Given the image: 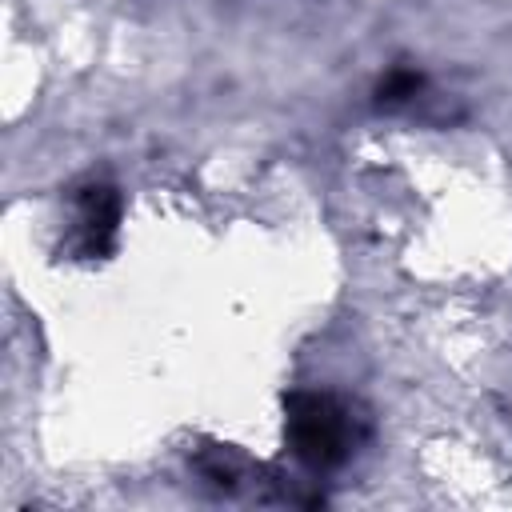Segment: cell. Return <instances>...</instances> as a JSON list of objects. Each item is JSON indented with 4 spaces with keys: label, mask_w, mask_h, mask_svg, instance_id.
I'll return each mask as SVG.
<instances>
[{
    "label": "cell",
    "mask_w": 512,
    "mask_h": 512,
    "mask_svg": "<svg viewBox=\"0 0 512 512\" xmlns=\"http://www.w3.org/2000/svg\"><path fill=\"white\" fill-rule=\"evenodd\" d=\"M284 412L288 448L308 472L340 468L368 432L364 416L332 392H292L284 400Z\"/></svg>",
    "instance_id": "6da1fadb"
},
{
    "label": "cell",
    "mask_w": 512,
    "mask_h": 512,
    "mask_svg": "<svg viewBox=\"0 0 512 512\" xmlns=\"http://www.w3.org/2000/svg\"><path fill=\"white\" fill-rule=\"evenodd\" d=\"M72 208H76V224H72L68 248L84 260L108 256L116 244V228H120V192L104 180H88L76 192Z\"/></svg>",
    "instance_id": "7a4b0ae2"
},
{
    "label": "cell",
    "mask_w": 512,
    "mask_h": 512,
    "mask_svg": "<svg viewBox=\"0 0 512 512\" xmlns=\"http://www.w3.org/2000/svg\"><path fill=\"white\" fill-rule=\"evenodd\" d=\"M196 468H200V476L208 480V484H216V488H236L240 484V460L228 452V448H204L200 456H196Z\"/></svg>",
    "instance_id": "3957f363"
},
{
    "label": "cell",
    "mask_w": 512,
    "mask_h": 512,
    "mask_svg": "<svg viewBox=\"0 0 512 512\" xmlns=\"http://www.w3.org/2000/svg\"><path fill=\"white\" fill-rule=\"evenodd\" d=\"M420 88H424L420 72H412V68H396V72H388V76L380 80V88H376V104H380V108H400V104H408Z\"/></svg>",
    "instance_id": "277c9868"
}]
</instances>
